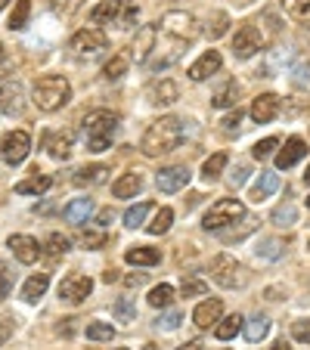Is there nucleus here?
<instances>
[{
  "mask_svg": "<svg viewBox=\"0 0 310 350\" xmlns=\"http://www.w3.org/2000/svg\"><path fill=\"white\" fill-rule=\"evenodd\" d=\"M112 313L118 323H133V319H137V304H133V297H118Z\"/></svg>",
  "mask_w": 310,
  "mask_h": 350,
  "instance_id": "obj_37",
  "label": "nucleus"
},
{
  "mask_svg": "<svg viewBox=\"0 0 310 350\" xmlns=\"http://www.w3.org/2000/svg\"><path fill=\"white\" fill-rule=\"evenodd\" d=\"M177 99H180V87L174 84V81H162V84L152 90V103H155V106H171Z\"/></svg>",
  "mask_w": 310,
  "mask_h": 350,
  "instance_id": "obj_29",
  "label": "nucleus"
},
{
  "mask_svg": "<svg viewBox=\"0 0 310 350\" xmlns=\"http://www.w3.org/2000/svg\"><path fill=\"white\" fill-rule=\"evenodd\" d=\"M68 99H72V84L62 75H44L31 87V103L40 112H60Z\"/></svg>",
  "mask_w": 310,
  "mask_h": 350,
  "instance_id": "obj_2",
  "label": "nucleus"
},
{
  "mask_svg": "<svg viewBox=\"0 0 310 350\" xmlns=\"http://www.w3.org/2000/svg\"><path fill=\"white\" fill-rule=\"evenodd\" d=\"M10 248H13V254H16V260H19V264H34V260L40 258V245H38V239L22 236V232L10 236Z\"/></svg>",
  "mask_w": 310,
  "mask_h": 350,
  "instance_id": "obj_14",
  "label": "nucleus"
},
{
  "mask_svg": "<svg viewBox=\"0 0 310 350\" xmlns=\"http://www.w3.org/2000/svg\"><path fill=\"white\" fill-rule=\"evenodd\" d=\"M227 25H230V16H227V13H220V10H218V13H211V19H208V25H205V34H208V38H211V40H218L220 34L227 31Z\"/></svg>",
  "mask_w": 310,
  "mask_h": 350,
  "instance_id": "obj_39",
  "label": "nucleus"
},
{
  "mask_svg": "<svg viewBox=\"0 0 310 350\" xmlns=\"http://www.w3.org/2000/svg\"><path fill=\"white\" fill-rule=\"evenodd\" d=\"M220 66H224V59H220L218 50H205V53L190 66V78L192 81H205V78H211L214 72H220Z\"/></svg>",
  "mask_w": 310,
  "mask_h": 350,
  "instance_id": "obj_16",
  "label": "nucleus"
},
{
  "mask_svg": "<svg viewBox=\"0 0 310 350\" xmlns=\"http://www.w3.org/2000/svg\"><path fill=\"white\" fill-rule=\"evenodd\" d=\"M227 161H230V159H227V152H218V155H211V159H208V161H205V165H202V177L208 180V183H211V180H218L220 174H224Z\"/></svg>",
  "mask_w": 310,
  "mask_h": 350,
  "instance_id": "obj_36",
  "label": "nucleus"
},
{
  "mask_svg": "<svg viewBox=\"0 0 310 350\" xmlns=\"http://www.w3.org/2000/svg\"><path fill=\"white\" fill-rule=\"evenodd\" d=\"M93 214V202L90 198H75V202H68L66 208H62V217L68 220V224H75V226H81V224H87V217Z\"/></svg>",
  "mask_w": 310,
  "mask_h": 350,
  "instance_id": "obj_20",
  "label": "nucleus"
},
{
  "mask_svg": "<svg viewBox=\"0 0 310 350\" xmlns=\"http://www.w3.org/2000/svg\"><path fill=\"white\" fill-rule=\"evenodd\" d=\"M149 211H152V202H140V205L127 208V211H125V226H131V230L143 226L146 217H149Z\"/></svg>",
  "mask_w": 310,
  "mask_h": 350,
  "instance_id": "obj_34",
  "label": "nucleus"
},
{
  "mask_svg": "<svg viewBox=\"0 0 310 350\" xmlns=\"http://www.w3.org/2000/svg\"><path fill=\"white\" fill-rule=\"evenodd\" d=\"M285 7V13L295 16L298 22H310V0H279Z\"/></svg>",
  "mask_w": 310,
  "mask_h": 350,
  "instance_id": "obj_40",
  "label": "nucleus"
},
{
  "mask_svg": "<svg viewBox=\"0 0 310 350\" xmlns=\"http://www.w3.org/2000/svg\"><path fill=\"white\" fill-rule=\"evenodd\" d=\"M162 31L168 34V38H177L180 44H190L192 38L198 34V22L192 13H183V10H171V13L162 16Z\"/></svg>",
  "mask_w": 310,
  "mask_h": 350,
  "instance_id": "obj_5",
  "label": "nucleus"
},
{
  "mask_svg": "<svg viewBox=\"0 0 310 350\" xmlns=\"http://www.w3.org/2000/svg\"><path fill=\"white\" fill-rule=\"evenodd\" d=\"M72 146H75V133L72 131H60L53 133V137L47 139V149H50V155L60 161H66L68 155H72Z\"/></svg>",
  "mask_w": 310,
  "mask_h": 350,
  "instance_id": "obj_21",
  "label": "nucleus"
},
{
  "mask_svg": "<svg viewBox=\"0 0 310 350\" xmlns=\"http://www.w3.org/2000/svg\"><path fill=\"white\" fill-rule=\"evenodd\" d=\"M279 106H283V99H279L276 93H261V96L251 103V118H255L257 124H270L279 115Z\"/></svg>",
  "mask_w": 310,
  "mask_h": 350,
  "instance_id": "obj_12",
  "label": "nucleus"
},
{
  "mask_svg": "<svg viewBox=\"0 0 310 350\" xmlns=\"http://www.w3.org/2000/svg\"><path fill=\"white\" fill-rule=\"evenodd\" d=\"M118 131V115L106 112V109H96L84 118V137H87V149L90 152H106L112 146V137Z\"/></svg>",
  "mask_w": 310,
  "mask_h": 350,
  "instance_id": "obj_3",
  "label": "nucleus"
},
{
  "mask_svg": "<svg viewBox=\"0 0 310 350\" xmlns=\"http://www.w3.org/2000/svg\"><path fill=\"white\" fill-rule=\"evenodd\" d=\"M47 288H50V276H47V273H34V276L22 285V297H25L28 304H38L40 297L47 295Z\"/></svg>",
  "mask_w": 310,
  "mask_h": 350,
  "instance_id": "obj_24",
  "label": "nucleus"
},
{
  "mask_svg": "<svg viewBox=\"0 0 310 350\" xmlns=\"http://www.w3.org/2000/svg\"><path fill=\"white\" fill-rule=\"evenodd\" d=\"M242 329H245V338H248L251 344H257L261 338H267V332H270V319L257 313V317H251L248 323H242Z\"/></svg>",
  "mask_w": 310,
  "mask_h": 350,
  "instance_id": "obj_32",
  "label": "nucleus"
},
{
  "mask_svg": "<svg viewBox=\"0 0 310 350\" xmlns=\"http://www.w3.org/2000/svg\"><path fill=\"white\" fill-rule=\"evenodd\" d=\"M307 155V143H304L301 137H292V139H285V146L276 152V167L279 171H289L292 165H298V161Z\"/></svg>",
  "mask_w": 310,
  "mask_h": 350,
  "instance_id": "obj_15",
  "label": "nucleus"
},
{
  "mask_svg": "<svg viewBox=\"0 0 310 350\" xmlns=\"http://www.w3.org/2000/svg\"><path fill=\"white\" fill-rule=\"evenodd\" d=\"M81 245H87V248H103V245H106V232L103 230H81Z\"/></svg>",
  "mask_w": 310,
  "mask_h": 350,
  "instance_id": "obj_46",
  "label": "nucleus"
},
{
  "mask_svg": "<svg viewBox=\"0 0 310 350\" xmlns=\"http://www.w3.org/2000/svg\"><path fill=\"white\" fill-rule=\"evenodd\" d=\"M112 220H115L112 208H103V211L96 214V224H99V226H109V224H112Z\"/></svg>",
  "mask_w": 310,
  "mask_h": 350,
  "instance_id": "obj_53",
  "label": "nucleus"
},
{
  "mask_svg": "<svg viewBox=\"0 0 310 350\" xmlns=\"http://www.w3.org/2000/svg\"><path fill=\"white\" fill-rule=\"evenodd\" d=\"M28 152H31V137H28L25 131L7 133L3 143H0V155H3L7 165H22V161L28 159Z\"/></svg>",
  "mask_w": 310,
  "mask_h": 350,
  "instance_id": "obj_8",
  "label": "nucleus"
},
{
  "mask_svg": "<svg viewBox=\"0 0 310 350\" xmlns=\"http://www.w3.org/2000/svg\"><path fill=\"white\" fill-rule=\"evenodd\" d=\"M273 224L276 226H295L298 224V211H295V205H289V202H285V205H279L276 211H273Z\"/></svg>",
  "mask_w": 310,
  "mask_h": 350,
  "instance_id": "obj_41",
  "label": "nucleus"
},
{
  "mask_svg": "<svg viewBox=\"0 0 310 350\" xmlns=\"http://www.w3.org/2000/svg\"><path fill=\"white\" fill-rule=\"evenodd\" d=\"M276 189H279V177H276V174H270V171H264L261 177L255 180V186H251V202H257V205H261V202H264V198H270Z\"/></svg>",
  "mask_w": 310,
  "mask_h": 350,
  "instance_id": "obj_23",
  "label": "nucleus"
},
{
  "mask_svg": "<svg viewBox=\"0 0 310 350\" xmlns=\"http://www.w3.org/2000/svg\"><path fill=\"white\" fill-rule=\"evenodd\" d=\"M125 260L133 267H155L162 260V254L155 252V248H149V245H137V248H131V252L125 254Z\"/></svg>",
  "mask_w": 310,
  "mask_h": 350,
  "instance_id": "obj_27",
  "label": "nucleus"
},
{
  "mask_svg": "<svg viewBox=\"0 0 310 350\" xmlns=\"http://www.w3.org/2000/svg\"><path fill=\"white\" fill-rule=\"evenodd\" d=\"M267 44V38L261 34V28L257 25H242L236 31V38H233V56L236 59H251L255 53H261Z\"/></svg>",
  "mask_w": 310,
  "mask_h": 350,
  "instance_id": "obj_7",
  "label": "nucleus"
},
{
  "mask_svg": "<svg viewBox=\"0 0 310 350\" xmlns=\"http://www.w3.org/2000/svg\"><path fill=\"white\" fill-rule=\"evenodd\" d=\"M245 174H248V167H236V174H233V186H239V183H245Z\"/></svg>",
  "mask_w": 310,
  "mask_h": 350,
  "instance_id": "obj_55",
  "label": "nucleus"
},
{
  "mask_svg": "<svg viewBox=\"0 0 310 350\" xmlns=\"http://www.w3.org/2000/svg\"><path fill=\"white\" fill-rule=\"evenodd\" d=\"M304 183L310 186V165H307V171H304Z\"/></svg>",
  "mask_w": 310,
  "mask_h": 350,
  "instance_id": "obj_59",
  "label": "nucleus"
},
{
  "mask_svg": "<svg viewBox=\"0 0 310 350\" xmlns=\"http://www.w3.org/2000/svg\"><path fill=\"white\" fill-rule=\"evenodd\" d=\"M242 217H245V205L239 198H218V202L205 211L202 226L211 232V230H224V226L236 224V220H242Z\"/></svg>",
  "mask_w": 310,
  "mask_h": 350,
  "instance_id": "obj_4",
  "label": "nucleus"
},
{
  "mask_svg": "<svg viewBox=\"0 0 310 350\" xmlns=\"http://www.w3.org/2000/svg\"><path fill=\"white\" fill-rule=\"evenodd\" d=\"M7 72V53H3V44H0V75Z\"/></svg>",
  "mask_w": 310,
  "mask_h": 350,
  "instance_id": "obj_57",
  "label": "nucleus"
},
{
  "mask_svg": "<svg viewBox=\"0 0 310 350\" xmlns=\"http://www.w3.org/2000/svg\"><path fill=\"white\" fill-rule=\"evenodd\" d=\"M90 291H93V279L84 276V273H68V276L60 282V297L68 301V304H81V301H87Z\"/></svg>",
  "mask_w": 310,
  "mask_h": 350,
  "instance_id": "obj_9",
  "label": "nucleus"
},
{
  "mask_svg": "<svg viewBox=\"0 0 310 350\" xmlns=\"http://www.w3.org/2000/svg\"><path fill=\"white\" fill-rule=\"evenodd\" d=\"M87 338H90V341H112L115 338V329L109 323H87Z\"/></svg>",
  "mask_w": 310,
  "mask_h": 350,
  "instance_id": "obj_42",
  "label": "nucleus"
},
{
  "mask_svg": "<svg viewBox=\"0 0 310 350\" xmlns=\"http://www.w3.org/2000/svg\"><path fill=\"white\" fill-rule=\"evenodd\" d=\"M180 319H183V317H180V313H177V310L165 313V317H162V319H159V329H168V332H171V329H177V325H180Z\"/></svg>",
  "mask_w": 310,
  "mask_h": 350,
  "instance_id": "obj_51",
  "label": "nucleus"
},
{
  "mask_svg": "<svg viewBox=\"0 0 310 350\" xmlns=\"http://www.w3.org/2000/svg\"><path fill=\"white\" fill-rule=\"evenodd\" d=\"M180 291H183V297H202L208 291V282L205 279H183Z\"/></svg>",
  "mask_w": 310,
  "mask_h": 350,
  "instance_id": "obj_45",
  "label": "nucleus"
},
{
  "mask_svg": "<svg viewBox=\"0 0 310 350\" xmlns=\"http://www.w3.org/2000/svg\"><path fill=\"white\" fill-rule=\"evenodd\" d=\"M220 313H224V304H220L218 297H208V301H202V304L196 307V313H192V323H196L198 329H211V325H218Z\"/></svg>",
  "mask_w": 310,
  "mask_h": 350,
  "instance_id": "obj_17",
  "label": "nucleus"
},
{
  "mask_svg": "<svg viewBox=\"0 0 310 350\" xmlns=\"http://www.w3.org/2000/svg\"><path fill=\"white\" fill-rule=\"evenodd\" d=\"M10 288H13V273L7 270V264L0 260V301L10 295Z\"/></svg>",
  "mask_w": 310,
  "mask_h": 350,
  "instance_id": "obj_48",
  "label": "nucleus"
},
{
  "mask_svg": "<svg viewBox=\"0 0 310 350\" xmlns=\"http://www.w3.org/2000/svg\"><path fill=\"white\" fill-rule=\"evenodd\" d=\"M7 3H10V0H0V10H3V7H7Z\"/></svg>",
  "mask_w": 310,
  "mask_h": 350,
  "instance_id": "obj_60",
  "label": "nucleus"
},
{
  "mask_svg": "<svg viewBox=\"0 0 310 350\" xmlns=\"http://www.w3.org/2000/svg\"><path fill=\"white\" fill-rule=\"evenodd\" d=\"M220 124H224V131H239V124H242V109H233Z\"/></svg>",
  "mask_w": 310,
  "mask_h": 350,
  "instance_id": "obj_50",
  "label": "nucleus"
},
{
  "mask_svg": "<svg viewBox=\"0 0 310 350\" xmlns=\"http://www.w3.org/2000/svg\"><path fill=\"white\" fill-rule=\"evenodd\" d=\"M171 301H174V285H168V282L155 285V288L149 291V304L155 307V310H162V307H171Z\"/></svg>",
  "mask_w": 310,
  "mask_h": 350,
  "instance_id": "obj_35",
  "label": "nucleus"
},
{
  "mask_svg": "<svg viewBox=\"0 0 310 350\" xmlns=\"http://www.w3.org/2000/svg\"><path fill=\"white\" fill-rule=\"evenodd\" d=\"M50 186H53V177H50V174H38V171H34V177L16 183V192H19V196H40V192H47Z\"/></svg>",
  "mask_w": 310,
  "mask_h": 350,
  "instance_id": "obj_25",
  "label": "nucleus"
},
{
  "mask_svg": "<svg viewBox=\"0 0 310 350\" xmlns=\"http://www.w3.org/2000/svg\"><path fill=\"white\" fill-rule=\"evenodd\" d=\"M115 350H127V347H115Z\"/></svg>",
  "mask_w": 310,
  "mask_h": 350,
  "instance_id": "obj_61",
  "label": "nucleus"
},
{
  "mask_svg": "<svg viewBox=\"0 0 310 350\" xmlns=\"http://www.w3.org/2000/svg\"><path fill=\"white\" fill-rule=\"evenodd\" d=\"M68 239L62 236V232H53V236L47 239V254H50V258H62V254L68 252Z\"/></svg>",
  "mask_w": 310,
  "mask_h": 350,
  "instance_id": "obj_43",
  "label": "nucleus"
},
{
  "mask_svg": "<svg viewBox=\"0 0 310 350\" xmlns=\"http://www.w3.org/2000/svg\"><path fill=\"white\" fill-rule=\"evenodd\" d=\"M106 177H109L106 165H87L75 174V186H99V183H106Z\"/></svg>",
  "mask_w": 310,
  "mask_h": 350,
  "instance_id": "obj_26",
  "label": "nucleus"
},
{
  "mask_svg": "<svg viewBox=\"0 0 310 350\" xmlns=\"http://www.w3.org/2000/svg\"><path fill=\"white\" fill-rule=\"evenodd\" d=\"M125 3H127V0H99L96 7L90 10V19L93 22H118Z\"/></svg>",
  "mask_w": 310,
  "mask_h": 350,
  "instance_id": "obj_19",
  "label": "nucleus"
},
{
  "mask_svg": "<svg viewBox=\"0 0 310 350\" xmlns=\"http://www.w3.org/2000/svg\"><path fill=\"white\" fill-rule=\"evenodd\" d=\"M242 323H245V319L239 317V313H233V317H227V319H218L214 335H218L220 341H230V338H236L239 332H242Z\"/></svg>",
  "mask_w": 310,
  "mask_h": 350,
  "instance_id": "obj_31",
  "label": "nucleus"
},
{
  "mask_svg": "<svg viewBox=\"0 0 310 350\" xmlns=\"http://www.w3.org/2000/svg\"><path fill=\"white\" fill-rule=\"evenodd\" d=\"M155 46H159V25H143L131 44V59L149 62V56L155 53Z\"/></svg>",
  "mask_w": 310,
  "mask_h": 350,
  "instance_id": "obj_10",
  "label": "nucleus"
},
{
  "mask_svg": "<svg viewBox=\"0 0 310 350\" xmlns=\"http://www.w3.org/2000/svg\"><path fill=\"white\" fill-rule=\"evenodd\" d=\"M190 167L186 165H171V167H162L159 174H155V186H159L162 192H180L186 183H190Z\"/></svg>",
  "mask_w": 310,
  "mask_h": 350,
  "instance_id": "obj_11",
  "label": "nucleus"
},
{
  "mask_svg": "<svg viewBox=\"0 0 310 350\" xmlns=\"http://www.w3.org/2000/svg\"><path fill=\"white\" fill-rule=\"evenodd\" d=\"M106 46H109V38L99 28H84V31H78L72 38V50H78V53H99Z\"/></svg>",
  "mask_w": 310,
  "mask_h": 350,
  "instance_id": "obj_13",
  "label": "nucleus"
},
{
  "mask_svg": "<svg viewBox=\"0 0 310 350\" xmlns=\"http://www.w3.org/2000/svg\"><path fill=\"white\" fill-rule=\"evenodd\" d=\"M140 189H143V177H140L137 171L121 174V177L112 183V196L115 198H131V196H137Z\"/></svg>",
  "mask_w": 310,
  "mask_h": 350,
  "instance_id": "obj_22",
  "label": "nucleus"
},
{
  "mask_svg": "<svg viewBox=\"0 0 310 350\" xmlns=\"http://www.w3.org/2000/svg\"><path fill=\"white\" fill-rule=\"evenodd\" d=\"M292 335H295V341L310 344V319H301V323L292 325Z\"/></svg>",
  "mask_w": 310,
  "mask_h": 350,
  "instance_id": "obj_49",
  "label": "nucleus"
},
{
  "mask_svg": "<svg viewBox=\"0 0 310 350\" xmlns=\"http://www.w3.org/2000/svg\"><path fill=\"white\" fill-rule=\"evenodd\" d=\"M127 68H131V53H115L112 59L106 62V68H103V78L106 81H118L127 75Z\"/></svg>",
  "mask_w": 310,
  "mask_h": 350,
  "instance_id": "obj_28",
  "label": "nucleus"
},
{
  "mask_svg": "<svg viewBox=\"0 0 310 350\" xmlns=\"http://www.w3.org/2000/svg\"><path fill=\"white\" fill-rule=\"evenodd\" d=\"M276 149H279V139H276V137H267V139H261V143L251 149V155H255L257 161H264V159H270Z\"/></svg>",
  "mask_w": 310,
  "mask_h": 350,
  "instance_id": "obj_44",
  "label": "nucleus"
},
{
  "mask_svg": "<svg viewBox=\"0 0 310 350\" xmlns=\"http://www.w3.org/2000/svg\"><path fill=\"white\" fill-rule=\"evenodd\" d=\"M115 279H118V273H115V270H109L106 276H103V282H115Z\"/></svg>",
  "mask_w": 310,
  "mask_h": 350,
  "instance_id": "obj_58",
  "label": "nucleus"
},
{
  "mask_svg": "<svg viewBox=\"0 0 310 350\" xmlns=\"http://www.w3.org/2000/svg\"><path fill=\"white\" fill-rule=\"evenodd\" d=\"M307 208H310V198H307Z\"/></svg>",
  "mask_w": 310,
  "mask_h": 350,
  "instance_id": "obj_62",
  "label": "nucleus"
},
{
  "mask_svg": "<svg viewBox=\"0 0 310 350\" xmlns=\"http://www.w3.org/2000/svg\"><path fill=\"white\" fill-rule=\"evenodd\" d=\"M180 143H183V121L174 118V115H165V118L152 121L146 127L143 139H140V152L146 159H159V155L174 152Z\"/></svg>",
  "mask_w": 310,
  "mask_h": 350,
  "instance_id": "obj_1",
  "label": "nucleus"
},
{
  "mask_svg": "<svg viewBox=\"0 0 310 350\" xmlns=\"http://www.w3.org/2000/svg\"><path fill=\"white\" fill-rule=\"evenodd\" d=\"M22 112V84L7 81L0 87V115H19Z\"/></svg>",
  "mask_w": 310,
  "mask_h": 350,
  "instance_id": "obj_18",
  "label": "nucleus"
},
{
  "mask_svg": "<svg viewBox=\"0 0 310 350\" xmlns=\"http://www.w3.org/2000/svg\"><path fill=\"white\" fill-rule=\"evenodd\" d=\"M279 248H283V245L276 242V239H267L264 245H261V248H257V258H267V260H276L279 258Z\"/></svg>",
  "mask_w": 310,
  "mask_h": 350,
  "instance_id": "obj_47",
  "label": "nucleus"
},
{
  "mask_svg": "<svg viewBox=\"0 0 310 350\" xmlns=\"http://www.w3.org/2000/svg\"><path fill=\"white\" fill-rule=\"evenodd\" d=\"M211 279L220 285V288H239L245 282L242 279V267L233 254H218L211 260Z\"/></svg>",
  "mask_w": 310,
  "mask_h": 350,
  "instance_id": "obj_6",
  "label": "nucleus"
},
{
  "mask_svg": "<svg viewBox=\"0 0 310 350\" xmlns=\"http://www.w3.org/2000/svg\"><path fill=\"white\" fill-rule=\"evenodd\" d=\"M177 350H205V344L198 341V338H192V341H186V344H180Z\"/></svg>",
  "mask_w": 310,
  "mask_h": 350,
  "instance_id": "obj_54",
  "label": "nucleus"
},
{
  "mask_svg": "<svg viewBox=\"0 0 310 350\" xmlns=\"http://www.w3.org/2000/svg\"><path fill=\"white\" fill-rule=\"evenodd\" d=\"M28 16H31V3H28V0H16L13 16H10V28H13V31H22V28L28 25Z\"/></svg>",
  "mask_w": 310,
  "mask_h": 350,
  "instance_id": "obj_38",
  "label": "nucleus"
},
{
  "mask_svg": "<svg viewBox=\"0 0 310 350\" xmlns=\"http://www.w3.org/2000/svg\"><path fill=\"white\" fill-rule=\"evenodd\" d=\"M10 335H13V319H10V317H0V344H7Z\"/></svg>",
  "mask_w": 310,
  "mask_h": 350,
  "instance_id": "obj_52",
  "label": "nucleus"
},
{
  "mask_svg": "<svg viewBox=\"0 0 310 350\" xmlns=\"http://www.w3.org/2000/svg\"><path fill=\"white\" fill-rule=\"evenodd\" d=\"M307 248H310V242H307Z\"/></svg>",
  "mask_w": 310,
  "mask_h": 350,
  "instance_id": "obj_63",
  "label": "nucleus"
},
{
  "mask_svg": "<svg viewBox=\"0 0 310 350\" xmlns=\"http://www.w3.org/2000/svg\"><path fill=\"white\" fill-rule=\"evenodd\" d=\"M236 99H239V84L236 81H227V84L211 96V106L214 109H230V106H236Z\"/></svg>",
  "mask_w": 310,
  "mask_h": 350,
  "instance_id": "obj_30",
  "label": "nucleus"
},
{
  "mask_svg": "<svg viewBox=\"0 0 310 350\" xmlns=\"http://www.w3.org/2000/svg\"><path fill=\"white\" fill-rule=\"evenodd\" d=\"M270 350H298V347H292V344L289 341H276V344H273V347Z\"/></svg>",
  "mask_w": 310,
  "mask_h": 350,
  "instance_id": "obj_56",
  "label": "nucleus"
},
{
  "mask_svg": "<svg viewBox=\"0 0 310 350\" xmlns=\"http://www.w3.org/2000/svg\"><path fill=\"white\" fill-rule=\"evenodd\" d=\"M171 224H174V211L171 208H159L155 217H152V224H146V230H149L152 236H165V232L171 230Z\"/></svg>",
  "mask_w": 310,
  "mask_h": 350,
  "instance_id": "obj_33",
  "label": "nucleus"
}]
</instances>
